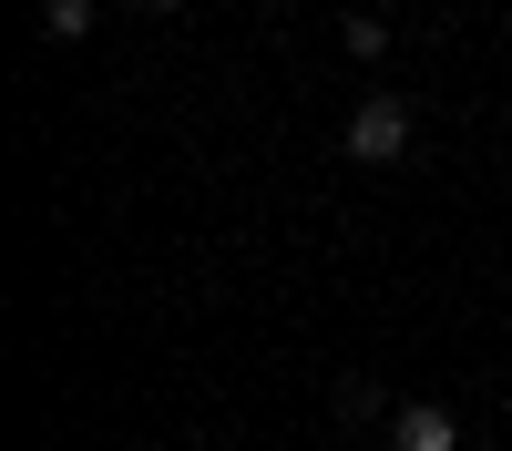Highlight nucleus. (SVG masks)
I'll list each match as a JSON object with an SVG mask.
<instances>
[{
  "mask_svg": "<svg viewBox=\"0 0 512 451\" xmlns=\"http://www.w3.org/2000/svg\"><path fill=\"white\" fill-rule=\"evenodd\" d=\"M400 144H410V103H390V93H369V103L349 113V154H359V164H390Z\"/></svg>",
  "mask_w": 512,
  "mask_h": 451,
  "instance_id": "obj_1",
  "label": "nucleus"
},
{
  "mask_svg": "<svg viewBox=\"0 0 512 451\" xmlns=\"http://www.w3.org/2000/svg\"><path fill=\"white\" fill-rule=\"evenodd\" d=\"M154 11H185V0H154Z\"/></svg>",
  "mask_w": 512,
  "mask_h": 451,
  "instance_id": "obj_5",
  "label": "nucleus"
},
{
  "mask_svg": "<svg viewBox=\"0 0 512 451\" xmlns=\"http://www.w3.org/2000/svg\"><path fill=\"white\" fill-rule=\"evenodd\" d=\"M41 31H52V41H82V31H93V0H52V11H41Z\"/></svg>",
  "mask_w": 512,
  "mask_h": 451,
  "instance_id": "obj_4",
  "label": "nucleus"
},
{
  "mask_svg": "<svg viewBox=\"0 0 512 451\" xmlns=\"http://www.w3.org/2000/svg\"><path fill=\"white\" fill-rule=\"evenodd\" d=\"M451 441H461V431H451L441 400H410L400 421H390V451H451Z\"/></svg>",
  "mask_w": 512,
  "mask_h": 451,
  "instance_id": "obj_2",
  "label": "nucleus"
},
{
  "mask_svg": "<svg viewBox=\"0 0 512 451\" xmlns=\"http://www.w3.org/2000/svg\"><path fill=\"white\" fill-rule=\"evenodd\" d=\"M338 41H349L359 62H379V52H390V21H379V11H349V21H338Z\"/></svg>",
  "mask_w": 512,
  "mask_h": 451,
  "instance_id": "obj_3",
  "label": "nucleus"
}]
</instances>
